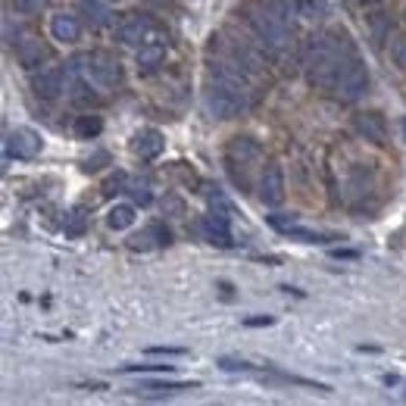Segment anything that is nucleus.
<instances>
[{"label": "nucleus", "instance_id": "nucleus-17", "mask_svg": "<svg viewBox=\"0 0 406 406\" xmlns=\"http://www.w3.org/2000/svg\"><path fill=\"white\" fill-rule=\"evenodd\" d=\"M163 56H166V47L156 44V41H147V44H141V50H137V66L156 69L159 63H163Z\"/></svg>", "mask_w": 406, "mask_h": 406}, {"label": "nucleus", "instance_id": "nucleus-28", "mask_svg": "<svg viewBox=\"0 0 406 406\" xmlns=\"http://www.w3.org/2000/svg\"><path fill=\"white\" fill-rule=\"evenodd\" d=\"M209 207H213L216 213H226V216H231V203H228L226 197H222L219 191H216V194H209Z\"/></svg>", "mask_w": 406, "mask_h": 406}, {"label": "nucleus", "instance_id": "nucleus-32", "mask_svg": "<svg viewBox=\"0 0 406 406\" xmlns=\"http://www.w3.org/2000/svg\"><path fill=\"white\" fill-rule=\"evenodd\" d=\"M125 181H128V178H122V176L110 178V181H106V187H104V194H116V191H122V187H125Z\"/></svg>", "mask_w": 406, "mask_h": 406}, {"label": "nucleus", "instance_id": "nucleus-4", "mask_svg": "<svg viewBox=\"0 0 406 406\" xmlns=\"http://www.w3.org/2000/svg\"><path fill=\"white\" fill-rule=\"evenodd\" d=\"M213 82L216 85H222L231 97L238 100L241 106H247L250 104V97H253V91H250V82L244 78V72L241 66H226V63H219V66L213 69Z\"/></svg>", "mask_w": 406, "mask_h": 406}, {"label": "nucleus", "instance_id": "nucleus-5", "mask_svg": "<svg viewBox=\"0 0 406 406\" xmlns=\"http://www.w3.org/2000/svg\"><path fill=\"white\" fill-rule=\"evenodd\" d=\"M63 85H66V72H63V66H41L38 72L32 75V88L38 97L44 100H54L63 94Z\"/></svg>", "mask_w": 406, "mask_h": 406}, {"label": "nucleus", "instance_id": "nucleus-12", "mask_svg": "<svg viewBox=\"0 0 406 406\" xmlns=\"http://www.w3.org/2000/svg\"><path fill=\"white\" fill-rule=\"evenodd\" d=\"M357 132L366 137V141H375V144H384L388 141V125L379 113H359L357 116Z\"/></svg>", "mask_w": 406, "mask_h": 406}, {"label": "nucleus", "instance_id": "nucleus-9", "mask_svg": "<svg viewBox=\"0 0 406 406\" xmlns=\"http://www.w3.org/2000/svg\"><path fill=\"white\" fill-rule=\"evenodd\" d=\"M207 106H209V113H216L219 119H231V116L241 110V104H238V100L216 82H213V88H209V94H207Z\"/></svg>", "mask_w": 406, "mask_h": 406}, {"label": "nucleus", "instance_id": "nucleus-14", "mask_svg": "<svg viewBox=\"0 0 406 406\" xmlns=\"http://www.w3.org/2000/svg\"><path fill=\"white\" fill-rule=\"evenodd\" d=\"M163 147H166V141H163V135H159L156 128H147V132H141V135L135 137V150L144 159L159 156V154H163Z\"/></svg>", "mask_w": 406, "mask_h": 406}, {"label": "nucleus", "instance_id": "nucleus-35", "mask_svg": "<svg viewBox=\"0 0 406 406\" xmlns=\"http://www.w3.org/2000/svg\"><path fill=\"white\" fill-rule=\"evenodd\" d=\"M335 257H344V259H357V253H353V250H335Z\"/></svg>", "mask_w": 406, "mask_h": 406}, {"label": "nucleus", "instance_id": "nucleus-24", "mask_svg": "<svg viewBox=\"0 0 406 406\" xmlns=\"http://www.w3.org/2000/svg\"><path fill=\"white\" fill-rule=\"evenodd\" d=\"M44 4H47V0H13V10L23 13V16H28V13H38Z\"/></svg>", "mask_w": 406, "mask_h": 406}, {"label": "nucleus", "instance_id": "nucleus-7", "mask_svg": "<svg viewBox=\"0 0 406 406\" xmlns=\"http://www.w3.org/2000/svg\"><path fill=\"white\" fill-rule=\"evenodd\" d=\"M116 35H119V41L122 44H128V47H141V44H147V35H150V19L147 16H125L122 19V25L116 28Z\"/></svg>", "mask_w": 406, "mask_h": 406}, {"label": "nucleus", "instance_id": "nucleus-34", "mask_svg": "<svg viewBox=\"0 0 406 406\" xmlns=\"http://www.w3.org/2000/svg\"><path fill=\"white\" fill-rule=\"evenodd\" d=\"M163 209H172V213H181V203L169 197V200H163Z\"/></svg>", "mask_w": 406, "mask_h": 406}, {"label": "nucleus", "instance_id": "nucleus-19", "mask_svg": "<svg viewBox=\"0 0 406 406\" xmlns=\"http://www.w3.org/2000/svg\"><path fill=\"white\" fill-rule=\"evenodd\" d=\"M235 54H238V63H241V66L247 69V72H259V69H263V56H259L253 47L238 44V47H235Z\"/></svg>", "mask_w": 406, "mask_h": 406}, {"label": "nucleus", "instance_id": "nucleus-15", "mask_svg": "<svg viewBox=\"0 0 406 406\" xmlns=\"http://www.w3.org/2000/svg\"><path fill=\"white\" fill-rule=\"evenodd\" d=\"M78 13H82V16L88 19V23H94V25H110L113 23L110 6L100 4V0H78Z\"/></svg>", "mask_w": 406, "mask_h": 406}, {"label": "nucleus", "instance_id": "nucleus-16", "mask_svg": "<svg viewBox=\"0 0 406 406\" xmlns=\"http://www.w3.org/2000/svg\"><path fill=\"white\" fill-rule=\"evenodd\" d=\"M132 222H135V207H132V203H116V207H110V213H106V226H110L113 231L128 228Z\"/></svg>", "mask_w": 406, "mask_h": 406}, {"label": "nucleus", "instance_id": "nucleus-33", "mask_svg": "<svg viewBox=\"0 0 406 406\" xmlns=\"http://www.w3.org/2000/svg\"><path fill=\"white\" fill-rule=\"evenodd\" d=\"M244 325H250V328H259V325H272V316H253V319H244Z\"/></svg>", "mask_w": 406, "mask_h": 406}, {"label": "nucleus", "instance_id": "nucleus-20", "mask_svg": "<svg viewBox=\"0 0 406 406\" xmlns=\"http://www.w3.org/2000/svg\"><path fill=\"white\" fill-rule=\"evenodd\" d=\"M88 226V216H85V209H72L66 213V219H63V231H66L69 238H78Z\"/></svg>", "mask_w": 406, "mask_h": 406}, {"label": "nucleus", "instance_id": "nucleus-21", "mask_svg": "<svg viewBox=\"0 0 406 406\" xmlns=\"http://www.w3.org/2000/svg\"><path fill=\"white\" fill-rule=\"evenodd\" d=\"M125 191H128V197H132L135 203H150V185L147 181H141V178H128L125 181Z\"/></svg>", "mask_w": 406, "mask_h": 406}, {"label": "nucleus", "instance_id": "nucleus-11", "mask_svg": "<svg viewBox=\"0 0 406 406\" xmlns=\"http://www.w3.org/2000/svg\"><path fill=\"white\" fill-rule=\"evenodd\" d=\"M203 228L209 235V244H219V247H231V235H228V216L209 209V216H203Z\"/></svg>", "mask_w": 406, "mask_h": 406}, {"label": "nucleus", "instance_id": "nucleus-10", "mask_svg": "<svg viewBox=\"0 0 406 406\" xmlns=\"http://www.w3.org/2000/svg\"><path fill=\"white\" fill-rule=\"evenodd\" d=\"M78 19L69 16V13H54L50 16V35H54V41H60V44H72V41H78Z\"/></svg>", "mask_w": 406, "mask_h": 406}, {"label": "nucleus", "instance_id": "nucleus-23", "mask_svg": "<svg viewBox=\"0 0 406 406\" xmlns=\"http://www.w3.org/2000/svg\"><path fill=\"white\" fill-rule=\"evenodd\" d=\"M285 235H288V238H297V241H307V244H322V241H328V238L319 235V231L297 228V226H288V228H285Z\"/></svg>", "mask_w": 406, "mask_h": 406}, {"label": "nucleus", "instance_id": "nucleus-3", "mask_svg": "<svg viewBox=\"0 0 406 406\" xmlns=\"http://www.w3.org/2000/svg\"><path fill=\"white\" fill-rule=\"evenodd\" d=\"M75 72L85 78V82H94L100 88H113L119 82V63L106 54H82L72 60Z\"/></svg>", "mask_w": 406, "mask_h": 406}, {"label": "nucleus", "instance_id": "nucleus-8", "mask_svg": "<svg viewBox=\"0 0 406 406\" xmlns=\"http://www.w3.org/2000/svg\"><path fill=\"white\" fill-rule=\"evenodd\" d=\"M259 197H263L266 207H278L285 200V176H281L278 166H269L259 178Z\"/></svg>", "mask_w": 406, "mask_h": 406}, {"label": "nucleus", "instance_id": "nucleus-22", "mask_svg": "<svg viewBox=\"0 0 406 406\" xmlns=\"http://www.w3.org/2000/svg\"><path fill=\"white\" fill-rule=\"evenodd\" d=\"M231 156H241V163H244V159L259 156V147L250 141V137H235V144H231Z\"/></svg>", "mask_w": 406, "mask_h": 406}, {"label": "nucleus", "instance_id": "nucleus-30", "mask_svg": "<svg viewBox=\"0 0 406 406\" xmlns=\"http://www.w3.org/2000/svg\"><path fill=\"white\" fill-rule=\"evenodd\" d=\"M394 56L400 63V69H406V38H394Z\"/></svg>", "mask_w": 406, "mask_h": 406}, {"label": "nucleus", "instance_id": "nucleus-29", "mask_svg": "<svg viewBox=\"0 0 406 406\" xmlns=\"http://www.w3.org/2000/svg\"><path fill=\"white\" fill-rule=\"evenodd\" d=\"M125 372H169L172 366H159V362H147V366H122Z\"/></svg>", "mask_w": 406, "mask_h": 406}, {"label": "nucleus", "instance_id": "nucleus-6", "mask_svg": "<svg viewBox=\"0 0 406 406\" xmlns=\"http://www.w3.org/2000/svg\"><path fill=\"white\" fill-rule=\"evenodd\" d=\"M6 154L16 156V159H32L41 154V137L38 132H32V128H13L10 135H6Z\"/></svg>", "mask_w": 406, "mask_h": 406}, {"label": "nucleus", "instance_id": "nucleus-13", "mask_svg": "<svg viewBox=\"0 0 406 406\" xmlns=\"http://www.w3.org/2000/svg\"><path fill=\"white\" fill-rule=\"evenodd\" d=\"M16 60L23 69H38L44 63V47L38 38H23L16 41Z\"/></svg>", "mask_w": 406, "mask_h": 406}, {"label": "nucleus", "instance_id": "nucleus-26", "mask_svg": "<svg viewBox=\"0 0 406 406\" xmlns=\"http://www.w3.org/2000/svg\"><path fill=\"white\" fill-rule=\"evenodd\" d=\"M219 366L226 369V372H244V369H250V362L235 359V357H222V359H219Z\"/></svg>", "mask_w": 406, "mask_h": 406}, {"label": "nucleus", "instance_id": "nucleus-2", "mask_svg": "<svg viewBox=\"0 0 406 406\" xmlns=\"http://www.w3.org/2000/svg\"><path fill=\"white\" fill-rule=\"evenodd\" d=\"M369 88V75H366V66L357 60V56H344V63L338 66L335 72V82H331V91H335L338 100H344V104H353V100H359L362 94Z\"/></svg>", "mask_w": 406, "mask_h": 406}, {"label": "nucleus", "instance_id": "nucleus-27", "mask_svg": "<svg viewBox=\"0 0 406 406\" xmlns=\"http://www.w3.org/2000/svg\"><path fill=\"white\" fill-rule=\"evenodd\" d=\"M297 10H300L303 19H319V6L313 4V0H294Z\"/></svg>", "mask_w": 406, "mask_h": 406}, {"label": "nucleus", "instance_id": "nucleus-31", "mask_svg": "<svg viewBox=\"0 0 406 406\" xmlns=\"http://www.w3.org/2000/svg\"><path fill=\"white\" fill-rule=\"evenodd\" d=\"M100 163H106V154H94V156H88V159H85V169H88V172H97Z\"/></svg>", "mask_w": 406, "mask_h": 406}, {"label": "nucleus", "instance_id": "nucleus-1", "mask_svg": "<svg viewBox=\"0 0 406 406\" xmlns=\"http://www.w3.org/2000/svg\"><path fill=\"white\" fill-rule=\"evenodd\" d=\"M288 16H291V6L281 4V0H263L259 6L250 10V25L257 32V38L263 41L269 50H285L291 44V25H288Z\"/></svg>", "mask_w": 406, "mask_h": 406}, {"label": "nucleus", "instance_id": "nucleus-18", "mask_svg": "<svg viewBox=\"0 0 406 406\" xmlns=\"http://www.w3.org/2000/svg\"><path fill=\"white\" fill-rule=\"evenodd\" d=\"M100 132H104L100 116H78V119H75V135L78 137H97Z\"/></svg>", "mask_w": 406, "mask_h": 406}, {"label": "nucleus", "instance_id": "nucleus-25", "mask_svg": "<svg viewBox=\"0 0 406 406\" xmlns=\"http://www.w3.org/2000/svg\"><path fill=\"white\" fill-rule=\"evenodd\" d=\"M150 357H185V347H147Z\"/></svg>", "mask_w": 406, "mask_h": 406}]
</instances>
